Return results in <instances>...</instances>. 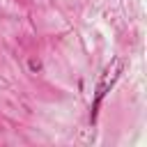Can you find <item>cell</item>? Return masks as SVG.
Returning <instances> with one entry per match:
<instances>
[{"label": "cell", "mask_w": 147, "mask_h": 147, "mask_svg": "<svg viewBox=\"0 0 147 147\" xmlns=\"http://www.w3.org/2000/svg\"><path fill=\"white\" fill-rule=\"evenodd\" d=\"M124 67H126L124 57H122V55H115V57H110V62L101 69V74H99V78H96V85H94V92H92V103H90V124H92V126H94L96 119H99V113H101V106H103L106 96H108V94L115 90V85L119 83V78H122V74H124Z\"/></svg>", "instance_id": "cell-1"}, {"label": "cell", "mask_w": 147, "mask_h": 147, "mask_svg": "<svg viewBox=\"0 0 147 147\" xmlns=\"http://www.w3.org/2000/svg\"><path fill=\"white\" fill-rule=\"evenodd\" d=\"M28 67H30V71H34V74H37V71H41V62H39V60H34V57H32V60H28Z\"/></svg>", "instance_id": "cell-2"}]
</instances>
